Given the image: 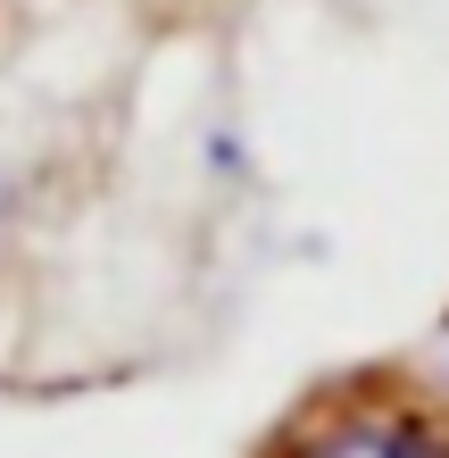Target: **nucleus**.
I'll return each instance as SVG.
<instances>
[{"mask_svg": "<svg viewBox=\"0 0 449 458\" xmlns=\"http://www.w3.org/2000/svg\"><path fill=\"white\" fill-rule=\"evenodd\" d=\"M267 458H449V409L408 375H358L316 392Z\"/></svg>", "mask_w": 449, "mask_h": 458, "instance_id": "f257e3e1", "label": "nucleus"}]
</instances>
